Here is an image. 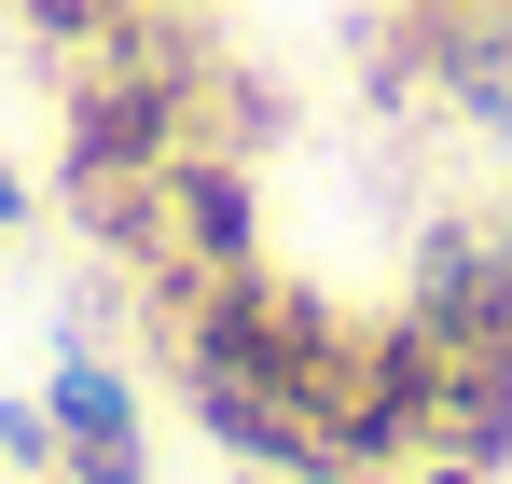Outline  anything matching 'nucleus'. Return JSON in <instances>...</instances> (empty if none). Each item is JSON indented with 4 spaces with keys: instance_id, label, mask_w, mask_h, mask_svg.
Returning a JSON list of instances; mask_svg holds the SVG:
<instances>
[{
    "instance_id": "f257e3e1",
    "label": "nucleus",
    "mask_w": 512,
    "mask_h": 484,
    "mask_svg": "<svg viewBox=\"0 0 512 484\" xmlns=\"http://www.w3.org/2000/svg\"><path fill=\"white\" fill-rule=\"evenodd\" d=\"M263 263V194H250V153L194 139L180 166H153V305L194 291V277H250Z\"/></svg>"
},
{
    "instance_id": "f03ea898",
    "label": "nucleus",
    "mask_w": 512,
    "mask_h": 484,
    "mask_svg": "<svg viewBox=\"0 0 512 484\" xmlns=\"http://www.w3.org/2000/svg\"><path fill=\"white\" fill-rule=\"evenodd\" d=\"M56 471L70 484H153V429H139V388L97 360L84 332H70V360H56Z\"/></svg>"
},
{
    "instance_id": "7ed1b4c3",
    "label": "nucleus",
    "mask_w": 512,
    "mask_h": 484,
    "mask_svg": "<svg viewBox=\"0 0 512 484\" xmlns=\"http://www.w3.org/2000/svg\"><path fill=\"white\" fill-rule=\"evenodd\" d=\"M125 14H139V0H14V28H28L42 56H97Z\"/></svg>"
},
{
    "instance_id": "20e7f679",
    "label": "nucleus",
    "mask_w": 512,
    "mask_h": 484,
    "mask_svg": "<svg viewBox=\"0 0 512 484\" xmlns=\"http://www.w3.org/2000/svg\"><path fill=\"white\" fill-rule=\"evenodd\" d=\"M0 471H14V484H56V402H0Z\"/></svg>"
},
{
    "instance_id": "39448f33",
    "label": "nucleus",
    "mask_w": 512,
    "mask_h": 484,
    "mask_svg": "<svg viewBox=\"0 0 512 484\" xmlns=\"http://www.w3.org/2000/svg\"><path fill=\"white\" fill-rule=\"evenodd\" d=\"M402 484H499V471H471V457H402Z\"/></svg>"
},
{
    "instance_id": "423d86ee",
    "label": "nucleus",
    "mask_w": 512,
    "mask_h": 484,
    "mask_svg": "<svg viewBox=\"0 0 512 484\" xmlns=\"http://www.w3.org/2000/svg\"><path fill=\"white\" fill-rule=\"evenodd\" d=\"M0 236H28V180L14 166H0Z\"/></svg>"
}]
</instances>
